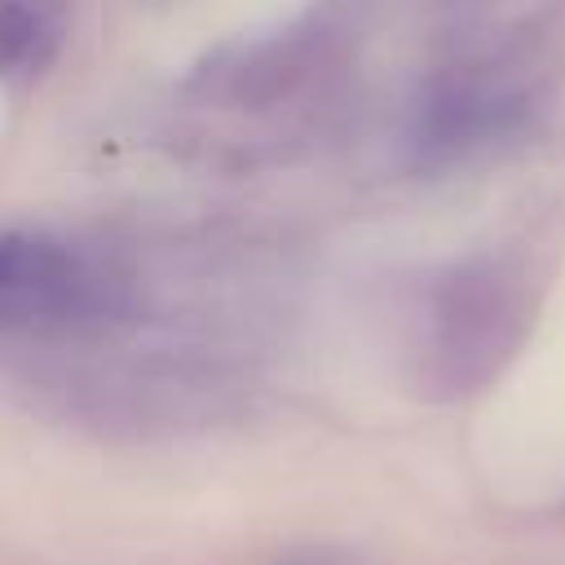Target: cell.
Listing matches in <instances>:
<instances>
[{
	"label": "cell",
	"instance_id": "3",
	"mask_svg": "<svg viewBox=\"0 0 565 565\" xmlns=\"http://www.w3.org/2000/svg\"><path fill=\"white\" fill-rule=\"evenodd\" d=\"M525 110V93L503 71H459L441 79L415 115V146L424 159H459L503 137Z\"/></svg>",
	"mask_w": 565,
	"mask_h": 565
},
{
	"label": "cell",
	"instance_id": "4",
	"mask_svg": "<svg viewBox=\"0 0 565 565\" xmlns=\"http://www.w3.org/2000/svg\"><path fill=\"white\" fill-rule=\"evenodd\" d=\"M335 35H340L335 26L313 18L305 26H291V31H282L265 44H252V49L234 53L230 62L207 71V79L221 97H230L238 106L243 102H274V97L291 93L296 84H305L318 71V62L335 44Z\"/></svg>",
	"mask_w": 565,
	"mask_h": 565
},
{
	"label": "cell",
	"instance_id": "1",
	"mask_svg": "<svg viewBox=\"0 0 565 565\" xmlns=\"http://www.w3.org/2000/svg\"><path fill=\"white\" fill-rule=\"evenodd\" d=\"M525 287L499 260H463L446 269L419 313V362L433 388L468 393L486 384L521 344Z\"/></svg>",
	"mask_w": 565,
	"mask_h": 565
},
{
	"label": "cell",
	"instance_id": "5",
	"mask_svg": "<svg viewBox=\"0 0 565 565\" xmlns=\"http://www.w3.org/2000/svg\"><path fill=\"white\" fill-rule=\"evenodd\" d=\"M53 49V22L40 0H0V75L40 66Z\"/></svg>",
	"mask_w": 565,
	"mask_h": 565
},
{
	"label": "cell",
	"instance_id": "2",
	"mask_svg": "<svg viewBox=\"0 0 565 565\" xmlns=\"http://www.w3.org/2000/svg\"><path fill=\"white\" fill-rule=\"evenodd\" d=\"M115 309V282L75 247L40 234H0V327L66 335Z\"/></svg>",
	"mask_w": 565,
	"mask_h": 565
},
{
	"label": "cell",
	"instance_id": "6",
	"mask_svg": "<svg viewBox=\"0 0 565 565\" xmlns=\"http://www.w3.org/2000/svg\"><path fill=\"white\" fill-rule=\"evenodd\" d=\"M287 565H349V561H340V556H331V552H313V556H296V561H287Z\"/></svg>",
	"mask_w": 565,
	"mask_h": 565
}]
</instances>
